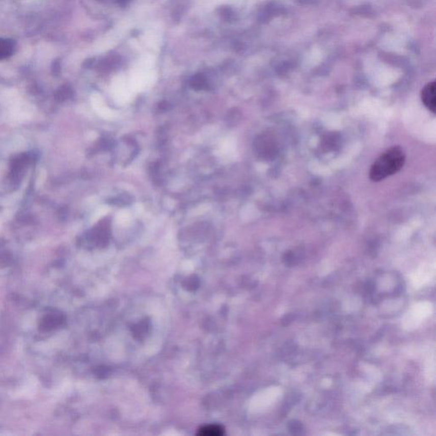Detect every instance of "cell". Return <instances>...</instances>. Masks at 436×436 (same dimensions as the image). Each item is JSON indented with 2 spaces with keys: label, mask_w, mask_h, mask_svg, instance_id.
Listing matches in <instances>:
<instances>
[{
  "label": "cell",
  "mask_w": 436,
  "mask_h": 436,
  "mask_svg": "<svg viewBox=\"0 0 436 436\" xmlns=\"http://www.w3.org/2000/svg\"><path fill=\"white\" fill-rule=\"evenodd\" d=\"M15 49V44L10 39H0V60L11 57Z\"/></svg>",
  "instance_id": "cell-4"
},
{
  "label": "cell",
  "mask_w": 436,
  "mask_h": 436,
  "mask_svg": "<svg viewBox=\"0 0 436 436\" xmlns=\"http://www.w3.org/2000/svg\"><path fill=\"white\" fill-rule=\"evenodd\" d=\"M128 0H120V3L125 4L127 2Z\"/></svg>",
  "instance_id": "cell-10"
},
{
  "label": "cell",
  "mask_w": 436,
  "mask_h": 436,
  "mask_svg": "<svg viewBox=\"0 0 436 436\" xmlns=\"http://www.w3.org/2000/svg\"><path fill=\"white\" fill-rule=\"evenodd\" d=\"M292 319H293L292 315H287V316H285V319L282 320V321L286 322V323H284V325H287V324H290V323L292 321Z\"/></svg>",
  "instance_id": "cell-9"
},
{
  "label": "cell",
  "mask_w": 436,
  "mask_h": 436,
  "mask_svg": "<svg viewBox=\"0 0 436 436\" xmlns=\"http://www.w3.org/2000/svg\"><path fill=\"white\" fill-rule=\"evenodd\" d=\"M405 161V153L402 148L393 147L382 154L371 166L370 179L373 182H380L395 174L401 170Z\"/></svg>",
  "instance_id": "cell-1"
},
{
  "label": "cell",
  "mask_w": 436,
  "mask_h": 436,
  "mask_svg": "<svg viewBox=\"0 0 436 436\" xmlns=\"http://www.w3.org/2000/svg\"><path fill=\"white\" fill-rule=\"evenodd\" d=\"M64 322V317L60 313H49L44 315L39 323V330L43 333H49L58 329Z\"/></svg>",
  "instance_id": "cell-2"
},
{
  "label": "cell",
  "mask_w": 436,
  "mask_h": 436,
  "mask_svg": "<svg viewBox=\"0 0 436 436\" xmlns=\"http://www.w3.org/2000/svg\"><path fill=\"white\" fill-rule=\"evenodd\" d=\"M366 290L367 292H372L374 291V284L372 281H368L366 284Z\"/></svg>",
  "instance_id": "cell-8"
},
{
  "label": "cell",
  "mask_w": 436,
  "mask_h": 436,
  "mask_svg": "<svg viewBox=\"0 0 436 436\" xmlns=\"http://www.w3.org/2000/svg\"><path fill=\"white\" fill-rule=\"evenodd\" d=\"M190 85L195 90L203 89L205 86V78L202 75H196L190 81Z\"/></svg>",
  "instance_id": "cell-6"
},
{
  "label": "cell",
  "mask_w": 436,
  "mask_h": 436,
  "mask_svg": "<svg viewBox=\"0 0 436 436\" xmlns=\"http://www.w3.org/2000/svg\"><path fill=\"white\" fill-rule=\"evenodd\" d=\"M422 101L424 106L427 108L435 114L436 111V96H435V82H431L424 86L421 94Z\"/></svg>",
  "instance_id": "cell-3"
},
{
  "label": "cell",
  "mask_w": 436,
  "mask_h": 436,
  "mask_svg": "<svg viewBox=\"0 0 436 436\" xmlns=\"http://www.w3.org/2000/svg\"><path fill=\"white\" fill-rule=\"evenodd\" d=\"M289 430L293 434H298L303 431V425L299 421L292 420L289 423Z\"/></svg>",
  "instance_id": "cell-7"
},
{
  "label": "cell",
  "mask_w": 436,
  "mask_h": 436,
  "mask_svg": "<svg viewBox=\"0 0 436 436\" xmlns=\"http://www.w3.org/2000/svg\"><path fill=\"white\" fill-rule=\"evenodd\" d=\"M224 428L218 425H210L200 428L199 434L203 436H219L224 434Z\"/></svg>",
  "instance_id": "cell-5"
}]
</instances>
